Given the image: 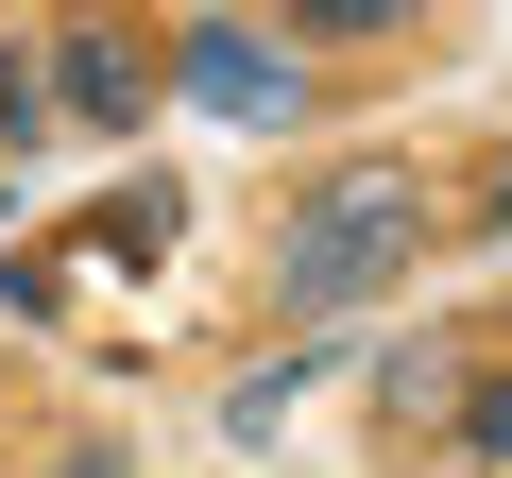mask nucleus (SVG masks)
<instances>
[{"instance_id":"nucleus-1","label":"nucleus","mask_w":512,"mask_h":478,"mask_svg":"<svg viewBox=\"0 0 512 478\" xmlns=\"http://www.w3.org/2000/svg\"><path fill=\"white\" fill-rule=\"evenodd\" d=\"M427 171L410 154H342V171H308L291 188V222H274V308L291 325H342V308H376V291H410V257H427Z\"/></svg>"},{"instance_id":"nucleus-2","label":"nucleus","mask_w":512,"mask_h":478,"mask_svg":"<svg viewBox=\"0 0 512 478\" xmlns=\"http://www.w3.org/2000/svg\"><path fill=\"white\" fill-rule=\"evenodd\" d=\"M171 86L205 120H239V137H291L308 120V52H274V18H188L171 35Z\"/></svg>"},{"instance_id":"nucleus-3","label":"nucleus","mask_w":512,"mask_h":478,"mask_svg":"<svg viewBox=\"0 0 512 478\" xmlns=\"http://www.w3.org/2000/svg\"><path fill=\"white\" fill-rule=\"evenodd\" d=\"M52 103H69V120H103V137H137V120L171 103V52H154V35H120V18H69V35H52Z\"/></svg>"},{"instance_id":"nucleus-4","label":"nucleus","mask_w":512,"mask_h":478,"mask_svg":"<svg viewBox=\"0 0 512 478\" xmlns=\"http://www.w3.org/2000/svg\"><path fill=\"white\" fill-rule=\"evenodd\" d=\"M171 239H188V188H171V171H137V188H103V205H86V257H120V274H137V257H171Z\"/></svg>"},{"instance_id":"nucleus-5","label":"nucleus","mask_w":512,"mask_h":478,"mask_svg":"<svg viewBox=\"0 0 512 478\" xmlns=\"http://www.w3.org/2000/svg\"><path fill=\"white\" fill-rule=\"evenodd\" d=\"M376 410H393V427H444V410H461V359H444V342H393Z\"/></svg>"},{"instance_id":"nucleus-6","label":"nucleus","mask_w":512,"mask_h":478,"mask_svg":"<svg viewBox=\"0 0 512 478\" xmlns=\"http://www.w3.org/2000/svg\"><path fill=\"white\" fill-rule=\"evenodd\" d=\"M444 461H512V376H461V410H444Z\"/></svg>"},{"instance_id":"nucleus-7","label":"nucleus","mask_w":512,"mask_h":478,"mask_svg":"<svg viewBox=\"0 0 512 478\" xmlns=\"http://www.w3.org/2000/svg\"><path fill=\"white\" fill-rule=\"evenodd\" d=\"M427 0H291V35H342V52H376V35H410Z\"/></svg>"},{"instance_id":"nucleus-8","label":"nucleus","mask_w":512,"mask_h":478,"mask_svg":"<svg viewBox=\"0 0 512 478\" xmlns=\"http://www.w3.org/2000/svg\"><path fill=\"white\" fill-rule=\"evenodd\" d=\"M35 137H52V69H35V52H0V154H35Z\"/></svg>"},{"instance_id":"nucleus-9","label":"nucleus","mask_w":512,"mask_h":478,"mask_svg":"<svg viewBox=\"0 0 512 478\" xmlns=\"http://www.w3.org/2000/svg\"><path fill=\"white\" fill-rule=\"evenodd\" d=\"M0 308H18V325H52V308H69V239H35V257L0 274Z\"/></svg>"},{"instance_id":"nucleus-10","label":"nucleus","mask_w":512,"mask_h":478,"mask_svg":"<svg viewBox=\"0 0 512 478\" xmlns=\"http://www.w3.org/2000/svg\"><path fill=\"white\" fill-rule=\"evenodd\" d=\"M461 222H478V239H512V154H478V188H461Z\"/></svg>"}]
</instances>
